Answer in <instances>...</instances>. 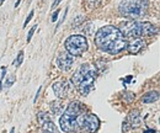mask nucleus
I'll list each match as a JSON object with an SVG mask.
<instances>
[{
	"label": "nucleus",
	"instance_id": "obj_1",
	"mask_svg": "<svg viewBox=\"0 0 160 133\" xmlns=\"http://www.w3.org/2000/svg\"><path fill=\"white\" fill-rule=\"evenodd\" d=\"M95 44L102 52L118 54L127 46V41L121 31L115 26L101 27L95 35Z\"/></svg>",
	"mask_w": 160,
	"mask_h": 133
},
{
	"label": "nucleus",
	"instance_id": "obj_2",
	"mask_svg": "<svg viewBox=\"0 0 160 133\" xmlns=\"http://www.w3.org/2000/svg\"><path fill=\"white\" fill-rule=\"evenodd\" d=\"M96 69L95 67L90 64H82L78 68V70L72 76V83L74 86H77L78 91L81 95H89L90 90L94 86V81L96 79Z\"/></svg>",
	"mask_w": 160,
	"mask_h": 133
},
{
	"label": "nucleus",
	"instance_id": "obj_3",
	"mask_svg": "<svg viewBox=\"0 0 160 133\" xmlns=\"http://www.w3.org/2000/svg\"><path fill=\"white\" fill-rule=\"evenodd\" d=\"M82 111H84V106L80 104L79 101H72L68 105L65 112L60 117V130L65 133L75 132L80 125L79 118Z\"/></svg>",
	"mask_w": 160,
	"mask_h": 133
},
{
	"label": "nucleus",
	"instance_id": "obj_4",
	"mask_svg": "<svg viewBox=\"0 0 160 133\" xmlns=\"http://www.w3.org/2000/svg\"><path fill=\"white\" fill-rule=\"evenodd\" d=\"M121 33L129 38H140L142 36H153L157 33V27L150 22H139V21H127L120 25Z\"/></svg>",
	"mask_w": 160,
	"mask_h": 133
},
{
	"label": "nucleus",
	"instance_id": "obj_5",
	"mask_svg": "<svg viewBox=\"0 0 160 133\" xmlns=\"http://www.w3.org/2000/svg\"><path fill=\"white\" fill-rule=\"evenodd\" d=\"M148 0H123L118 6V11L122 16L133 21L143 18L148 11Z\"/></svg>",
	"mask_w": 160,
	"mask_h": 133
},
{
	"label": "nucleus",
	"instance_id": "obj_6",
	"mask_svg": "<svg viewBox=\"0 0 160 133\" xmlns=\"http://www.w3.org/2000/svg\"><path fill=\"white\" fill-rule=\"evenodd\" d=\"M64 47L73 57H80L88 51V41L81 35H73L65 39Z\"/></svg>",
	"mask_w": 160,
	"mask_h": 133
},
{
	"label": "nucleus",
	"instance_id": "obj_7",
	"mask_svg": "<svg viewBox=\"0 0 160 133\" xmlns=\"http://www.w3.org/2000/svg\"><path fill=\"white\" fill-rule=\"evenodd\" d=\"M81 126L88 133H95L100 127V120L94 114H88L86 116H82Z\"/></svg>",
	"mask_w": 160,
	"mask_h": 133
},
{
	"label": "nucleus",
	"instance_id": "obj_8",
	"mask_svg": "<svg viewBox=\"0 0 160 133\" xmlns=\"http://www.w3.org/2000/svg\"><path fill=\"white\" fill-rule=\"evenodd\" d=\"M140 125H142V118H140L139 111L134 110V111H131V114L128 115L127 120L123 122V127H122V131H128L129 128H138Z\"/></svg>",
	"mask_w": 160,
	"mask_h": 133
},
{
	"label": "nucleus",
	"instance_id": "obj_9",
	"mask_svg": "<svg viewBox=\"0 0 160 133\" xmlns=\"http://www.w3.org/2000/svg\"><path fill=\"white\" fill-rule=\"evenodd\" d=\"M73 63H74V57L70 56L68 52H63V53H60L59 56L57 57V65H58V68H59L60 70H63V72L69 70L72 68Z\"/></svg>",
	"mask_w": 160,
	"mask_h": 133
},
{
	"label": "nucleus",
	"instance_id": "obj_10",
	"mask_svg": "<svg viewBox=\"0 0 160 133\" xmlns=\"http://www.w3.org/2000/svg\"><path fill=\"white\" fill-rule=\"evenodd\" d=\"M53 90H54V94L59 99H65L69 95L70 86H69L68 81H56L53 84Z\"/></svg>",
	"mask_w": 160,
	"mask_h": 133
},
{
	"label": "nucleus",
	"instance_id": "obj_11",
	"mask_svg": "<svg viewBox=\"0 0 160 133\" xmlns=\"http://www.w3.org/2000/svg\"><path fill=\"white\" fill-rule=\"evenodd\" d=\"M144 46H145V43H144L143 39L136 38L134 41H132L131 43H128V44L126 46V48H127V51H128L131 54H138L140 51L144 48Z\"/></svg>",
	"mask_w": 160,
	"mask_h": 133
},
{
	"label": "nucleus",
	"instance_id": "obj_12",
	"mask_svg": "<svg viewBox=\"0 0 160 133\" xmlns=\"http://www.w3.org/2000/svg\"><path fill=\"white\" fill-rule=\"evenodd\" d=\"M42 130L44 133H58V128L56 127V125L53 123V121L49 118L47 121H44L43 123H41Z\"/></svg>",
	"mask_w": 160,
	"mask_h": 133
},
{
	"label": "nucleus",
	"instance_id": "obj_13",
	"mask_svg": "<svg viewBox=\"0 0 160 133\" xmlns=\"http://www.w3.org/2000/svg\"><path fill=\"white\" fill-rule=\"evenodd\" d=\"M158 100H159V93L158 91H149V93L144 94L142 97V101L145 102V104H153Z\"/></svg>",
	"mask_w": 160,
	"mask_h": 133
},
{
	"label": "nucleus",
	"instance_id": "obj_14",
	"mask_svg": "<svg viewBox=\"0 0 160 133\" xmlns=\"http://www.w3.org/2000/svg\"><path fill=\"white\" fill-rule=\"evenodd\" d=\"M51 110L54 115H60L63 114L64 111V105L60 100H56V101H52L51 102Z\"/></svg>",
	"mask_w": 160,
	"mask_h": 133
},
{
	"label": "nucleus",
	"instance_id": "obj_15",
	"mask_svg": "<svg viewBox=\"0 0 160 133\" xmlns=\"http://www.w3.org/2000/svg\"><path fill=\"white\" fill-rule=\"evenodd\" d=\"M84 32L86 36H92L94 35V23L92 22H88L86 26L84 27Z\"/></svg>",
	"mask_w": 160,
	"mask_h": 133
},
{
	"label": "nucleus",
	"instance_id": "obj_16",
	"mask_svg": "<svg viewBox=\"0 0 160 133\" xmlns=\"http://www.w3.org/2000/svg\"><path fill=\"white\" fill-rule=\"evenodd\" d=\"M22 60H23V51H20L19 52V54H18V58L15 59V62H14V65L18 68V67H20L21 63H22Z\"/></svg>",
	"mask_w": 160,
	"mask_h": 133
},
{
	"label": "nucleus",
	"instance_id": "obj_17",
	"mask_svg": "<svg viewBox=\"0 0 160 133\" xmlns=\"http://www.w3.org/2000/svg\"><path fill=\"white\" fill-rule=\"evenodd\" d=\"M37 118H38V122H40V123H43L44 121L49 120L51 117H49V115L47 114V112H40V114L37 115Z\"/></svg>",
	"mask_w": 160,
	"mask_h": 133
},
{
	"label": "nucleus",
	"instance_id": "obj_18",
	"mask_svg": "<svg viewBox=\"0 0 160 133\" xmlns=\"http://www.w3.org/2000/svg\"><path fill=\"white\" fill-rule=\"evenodd\" d=\"M101 1H102V0H86V3L89 4L90 8H98L101 4Z\"/></svg>",
	"mask_w": 160,
	"mask_h": 133
},
{
	"label": "nucleus",
	"instance_id": "obj_19",
	"mask_svg": "<svg viewBox=\"0 0 160 133\" xmlns=\"http://www.w3.org/2000/svg\"><path fill=\"white\" fill-rule=\"evenodd\" d=\"M14 83H15V76L10 75L8 79H6V81H5V86H6V88H10V86H11Z\"/></svg>",
	"mask_w": 160,
	"mask_h": 133
},
{
	"label": "nucleus",
	"instance_id": "obj_20",
	"mask_svg": "<svg viewBox=\"0 0 160 133\" xmlns=\"http://www.w3.org/2000/svg\"><path fill=\"white\" fill-rule=\"evenodd\" d=\"M36 28H37V25H35L31 30H30V32H28V36H27V42H30L31 41V38L33 36V33H35V31H36Z\"/></svg>",
	"mask_w": 160,
	"mask_h": 133
},
{
	"label": "nucleus",
	"instance_id": "obj_21",
	"mask_svg": "<svg viewBox=\"0 0 160 133\" xmlns=\"http://www.w3.org/2000/svg\"><path fill=\"white\" fill-rule=\"evenodd\" d=\"M82 21H84V18H82V16H78V19L73 21V27H78Z\"/></svg>",
	"mask_w": 160,
	"mask_h": 133
},
{
	"label": "nucleus",
	"instance_id": "obj_22",
	"mask_svg": "<svg viewBox=\"0 0 160 133\" xmlns=\"http://www.w3.org/2000/svg\"><path fill=\"white\" fill-rule=\"evenodd\" d=\"M32 18H33V10H32V11H31V13L28 14L27 19L25 20V22H23V27H26V25H27V23H28V22H30V21L32 20Z\"/></svg>",
	"mask_w": 160,
	"mask_h": 133
},
{
	"label": "nucleus",
	"instance_id": "obj_23",
	"mask_svg": "<svg viewBox=\"0 0 160 133\" xmlns=\"http://www.w3.org/2000/svg\"><path fill=\"white\" fill-rule=\"evenodd\" d=\"M58 14H59V10H56V13H53V15H52V22H54L56 20L58 19Z\"/></svg>",
	"mask_w": 160,
	"mask_h": 133
},
{
	"label": "nucleus",
	"instance_id": "obj_24",
	"mask_svg": "<svg viewBox=\"0 0 160 133\" xmlns=\"http://www.w3.org/2000/svg\"><path fill=\"white\" fill-rule=\"evenodd\" d=\"M60 1H62V0H54V1H53V5H52V9H56V6L59 5Z\"/></svg>",
	"mask_w": 160,
	"mask_h": 133
},
{
	"label": "nucleus",
	"instance_id": "obj_25",
	"mask_svg": "<svg viewBox=\"0 0 160 133\" xmlns=\"http://www.w3.org/2000/svg\"><path fill=\"white\" fill-rule=\"evenodd\" d=\"M122 80H123V81H124V83H126V84H128V83H129V81H131V80H132V75L127 76V79H126V80H124V79H122Z\"/></svg>",
	"mask_w": 160,
	"mask_h": 133
},
{
	"label": "nucleus",
	"instance_id": "obj_26",
	"mask_svg": "<svg viewBox=\"0 0 160 133\" xmlns=\"http://www.w3.org/2000/svg\"><path fill=\"white\" fill-rule=\"evenodd\" d=\"M41 93V88L38 89V91H37V94H36V96H35V99H33V102H36V100H37V97H38V94Z\"/></svg>",
	"mask_w": 160,
	"mask_h": 133
},
{
	"label": "nucleus",
	"instance_id": "obj_27",
	"mask_svg": "<svg viewBox=\"0 0 160 133\" xmlns=\"http://www.w3.org/2000/svg\"><path fill=\"white\" fill-rule=\"evenodd\" d=\"M144 133H155V131L154 130H148V131H145Z\"/></svg>",
	"mask_w": 160,
	"mask_h": 133
},
{
	"label": "nucleus",
	"instance_id": "obj_28",
	"mask_svg": "<svg viewBox=\"0 0 160 133\" xmlns=\"http://www.w3.org/2000/svg\"><path fill=\"white\" fill-rule=\"evenodd\" d=\"M20 3H21V0H18V1H16V4H15V8H18V6L20 5Z\"/></svg>",
	"mask_w": 160,
	"mask_h": 133
},
{
	"label": "nucleus",
	"instance_id": "obj_29",
	"mask_svg": "<svg viewBox=\"0 0 160 133\" xmlns=\"http://www.w3.org/2000/svg\"><path fill=\"white\" fill-rule=\"evenodd\" d=\"M1 90H2V81H0V93H1Z\"/></svg>",
	"mask_w": 160,
	"mask_h": 133
},
{
	"label": "nucleus",
	"instance_id": "obj_30",
	"mask_svg": "<svg viewBox=\"0 0 160 133\" xmlns=\"http://www.w3.org/2000/svg\"><path fill=\"white\" fill-rule=\"evenodd\" d=\"M14 132H15V128L12 127V128H11V131H10V133H14Z\"/></svg>",
	"mask_w": 160,
	"mask_h": 133
},
{
	"label": "nucleus",
	"instance_id": "obj_31",
	"mask_svg": "<svg viewBox=\"0 0 160 133\" xmlns=\"http://www.w3.org/2000/svg\"><path fill=\"white\" fill-rule=\"evenodd\" d=\"M2 3H4V0H0V5H2Z\"/></svg>",
	"mask_w": 160,
	"mask_h": 133
}]
</instances>
